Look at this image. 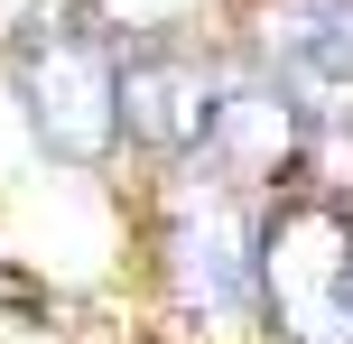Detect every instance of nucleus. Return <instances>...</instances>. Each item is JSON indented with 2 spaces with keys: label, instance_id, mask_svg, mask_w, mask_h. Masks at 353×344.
Returning a JSON list of instances; mask_svg holds the SVG:
<instances>
[{
  "label": "nucleus",
  "instance_id": "f257e3e1",
  "mask_svg": "<svg viewBox=\"0 0 353 344\" xmlns=\"http://www.w3.org/2000/svg\"><path fill=\"white\" fill-rule=\"evenodd\" d=\"M10 93H19V121L47 159L103 168L121 149V47L103 37L93 10L10 28Z\"/></svg>",
  "mask_w": 353,
  "mask_h": 344
},
{
  "label": "nucleus",
  "instance_id": "39448f33",
  "mask_svg": "<svg viewBox=\"0 0 353 344\" xmlns=\"http://www.w3.org/2000/svg\"><path fill=\"white\" fill-rule=\"evenodd\" d=\"M298 149H307V112L288 103L279 74H223V103H214V130H205V168H223L232 186H270L279 196L298 177Z\"/></svg>",
  "mask_w": 353,
  "mask_h": 344
},
{
  "label": "nucleus",
  "instance_id": "20e7f679",
  "mask_svg": "<svg viewBox=\"0 0 353 344\" xmlns=\"http://www.w3.org/2000/svg\"><path fill=\"white\" fill-rule=\"evenodd\" d=\"M223 103V65H205L195 47H130L121 56V130L159 159H195Z\"/></svg>",
  "mask_w": 353,
  "mask_h": 344
},
{
  "label": "nucleus",
  "instance_id": "423d86ee",
  "mask_svg": "<svg viewBox=\"0 0 353 344\" xmlns=\"http://www.w3.org/2000/svg\"><path fill=\"white\" fill-rule=\"evenodd\" d=\"M270 37H279L307 74L353 84V0H279V10H270Z\"/></svg>",
  "mask_w": 353,
  "mask_h": 344
},
{
  "label": "nucleus",
  "instance_id": "7ed1b4c3",
  "mask_svg": "<svg viewBox=\"0 0 353 344\" xmlns=\"http://www.w3.org/2000/svg\"><path fill=\"white\" fill-rule=\"evenodd\" d=\"M168 289L205 326L261 307V214L242 205L223 168H195L168 205Z\"/></svg>",
  "mask_w": 353,
  "mask_h": 344
},
{
  "label": "nucleus",
  "instance_id": "f03ea898",
  "mask_svg": "<svg viewBox=\"0 0 353 344\" xmlns=\"http://www.w3.org/2000/svg\"><path fill=\"white\" fill-rule=\"evenodd\" d=\"M261 316L279 344H353V205L288 196L261 214Z\"/></svg>",
  "mask_w": 353,
  "mask_h": 344
}]
</instances>
